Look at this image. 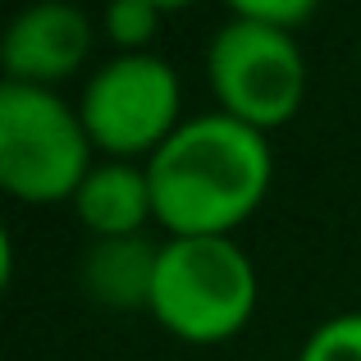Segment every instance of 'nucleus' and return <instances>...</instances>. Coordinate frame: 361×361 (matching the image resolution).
Listing matches in <instances>:
<instances>
[{"mask_svg": "<svg viewBox=\"0 0 361 361\" xmlns=\"http://www.w3.org/2000/svg\"><path fill=\"white\" fill-rule=\"evenodd\" d=\"M82 229L92 238H137L156 224V197H151L147 160H110L101 156L87 169L82 188L73 192Z\"/></svg>", "mask_w": 361, "mask_h": 361, "instance_id": "0eeeda50", "label": "nucleus"}, {"mask_svg": "<svg viewBox=\"0 0 361 361\" xmlns=\"http://www.w3.org/2000/svg\"><path fill=\"white\" fill-rule=\"evenodd\" d=\"M165 9H156L151 0H106L101 9V37L115 46V55L151 51V37L160 32Z\"/></svg>", "mask_w": 361, "mask_h": 361, "instance_id": "1a4fd4ad", "label": "nucleus"}, {"mask_svg": "<svg viewBox=\"0 0 361 361\" xmlns=\"http://www.w3.org/2000/svg\"><path fill=\"white\" fill-rule=\"evenodd\" d=\"M261 302L256 261L238 238H165L151 283V316L178 343H229Z\"/></svg>", "mask_w": 361, "mask_h": 361, "instance_id": "f03ea898", "label": "nucleus"}, {"mask_svg": "<svg viewBox=\"0 0 361 361\" xmlns=\"http://www.w3.org/2000/svg\"><path fill=\"white\" fill-rule=\"evenodd\" d=\"M160 243L147 233L137 238H92L82 256V288L97 307L110 311H147L151 307V283H156Z\"/></svg>", "mask_w": 361, "mask_h": 361, "instance_id": "6e6552de", "label": "nucleus"}, {"mask_svg": "<svg viewBox=\"0 0 361 361\" xmlns=\"http://www.w3.org/2000/svg\"><path fill=\"white\" fill-rule=\"evenodd\" d=\"M147 174L156 224L169 238H233L274 183L270 133L247 128L224 110L188 115L147 160Z\"/></svg>", "mask_w": 361, "mask_h": 361, "instance_id": "f257e3e1", "label": "nucleus"}, {"mask_svg": "<svg viewBox=\"0 0 361 361\" xmlns=\"http://www.w3.org/2000/svg\"><path fill=\"white\" fill-rule=\"evenodd\" d=\"M233 18H247V23H270L283 27V32H298L311 14L320 9V0H224Z\"/></svg>", "mask_w": 361, "mask_h": 361, "instance_id": "9b49d317", "label": "nucleus"}, {"mask_svg": "<svg viewBox=\"0 0 361 361\" xmlns=\"http://www.w3.org/2000/svg\"><path fill=\"white\" fill-rule=\"evenodd\" d=\"M92 46H97V23L73 0H32L9 18L0 42L5 82L60 92V82L87 64Z\"/></svg>", "mask_w": 361, "mask_h": 361, "instance_id": "423d86ee", "label": "nucleus"}, {"mask_svg": "<svg viewBox=\"0 0 361 361\" xmlns=\"http://www.w3.org/2000/svg\"><path fill=\"white\" fill-rule=\"evenodd\" d=\"M78 115L97 156L151 160L183 123V82L178 69L156 51L110 55L78 97Z\"/></svg>", "mask_w": 361, "mask_h": 361, "instance_id": "20e7f679", "label": "nucleus"}, {"mask_svg": "<svg viewBox=\"0 0 361 361\" xmlns=\"http://www.w3.org/2000/svg\"><path fill=\"white\" fill-rule=\"evenodd\" d=\"M206 87L224 115L274 133L307 101V55L283 27L229 18L206 46Z\"/></svg>", "mask_w": 361, "mask_h": 361, "instance_id": "39448f33", "label": "nucleus"}, {"mask_svg": "<svg viewBox=\"0 0 361 361\" xmlns=\"http://www.w3.org/2000/svg\"><path fill=\"white\" fill-rule=\"evenodd\" d=\"M92 165L97 147L78 106L51 87L0 82V183L14 202H73Z\"/></svg>", "mask_w": 361, "mask_h": 361, "instance_id": "7ed1b4c3", "label": "nucleus"}, {"mask_svg": "<svg viewBox=\"0 0 361 361\" xmlns=\"http://www.w3.org/2000/svg\"><path fill=\"white\" fill-rule=\"evenodd\" d=\"M298 361H361V311L320 320L307 334Z\"/></svg>", "mask_w": 361, "mask_h": 361, "instance_id": "9d476101", "label": "nucleus"}, {"mask_svg": "<svg viewBox=\"0 0 361 361\" xmlns=\"http://www.w3.org/2000/svg\"><path fill=\"white\" fill-rule=\"evenodd\" d=\"M151 5H156V9H165V14H169V9H183V5H197V0H151Z\"/></svg>", "mask_w": 361, "mask_h": 361, "instance_id": "f8f14e48", "label": "nucleus"}]
</instances>
